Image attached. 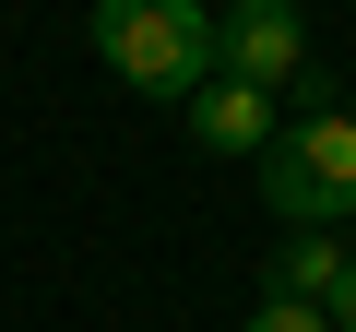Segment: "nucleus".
I'll use <instances>...</instances> for the list:
<instances>
[{
  "label": "nucleus",
  "mask_w": 356,
  "mask_h": 332,
  "mask_svg": "<svg viewBox=\"0 0 356 332\" xmlns=\"http://www.w3.org/2000/svg\"><path fill=\"white\" fill-rule=\"evenodd\" d=\"M261 202L285 226H356V119H285L261 142Z\"/></svg>",
  "instance_id": "nucleus-2"
},
{
  "label": "nucleus",
  "mask_w": 356,
  "mask_h": 332,
  "mask_svg": "<svg viewBox=\"0 0 356 332\" xmlns=\"http://www.w3.org/2000/svg\"><path fill=\"white\" fill-rule=\"evenodd\" d=\"M344 119H356V107H344Z\"/></svg>",
  "instance_id": "nucleus-8"
},
{
  "label": "nucleus",
  "mask_w": 356,
  "mask_h": 332,
  "mask_svg": "<svg viewBox=\"0 0 356 332\" xmlns=\"http://www.w3.org/2000/svg\"><path fill=\"white\" fill-rule=\"evenodd\" d=\"M238 332H332V308H297V297H261Z\"/></svg>",
  "instance_id": "nucleus-6"
},
{
  "label": "nucleus",
  "mask_w": 356,
  "mask_h": 332,
  "mask_svg": "<svg viewBox=\"0 0 356 332\" xmlns=\"http://www.w3.org/2000/svg\"><path fill=\"white\" fill-rule=\"evenodd\" d=\"M83 36H95V60H107L131 95H154V107H191V95L226 72V60H214V13H202V0H95Z\"/></svg>",
  "instance_id": "nucleus-1"
},
{
  "label": "nucleus",
  "mask_w": 356,
  "mask_h": 332,
  "mask_svg": "<svg viewBox=\"0 0 356 332\" xmlns=\"http://www.w3.org/2000/svg\"><path fill=\"white\" fill-rule=\"evenodd\" d=\"M178 119H191V142H202V154H261V142L285 131V119H273V95H261V83H226V72L178 107Z\"/></svg>",
  "instance_id": "nucleus-4"
},
{
  "label": "nucleus",
  "mask_w": 356,
  "mask_h": 332,
  "mask_svg": "<svg viewBox=\"0 0 356 332\" xmlns=\"http://www.w3.org/2000/svg\"><path fill=\"white\" fill-rule=\"evenodd\" d=\"M332 332H356V261H344V285H332Z\"/></svg>",
  "instance_id": "nucleus-7"
},
{
  "label": "nucleus",
  "mask_w": 356,
  "mask_h": 332,
  "mask_svg": "<svg viewBox=\"0 0 356 332\" xmlns=\"http://www.w3.org/2000/svg\"><path fill=\"white\" fill-rule=\"evenodd\" d=\"M214 60H226V83L285 95L309 72V13H297V0H226V13H214Z\"/></svg>",
  "instance_id": "nucleus-3"
},
{
  "label": "nucleus",
  "mask_w": 356,
  "mask_h": 332,
  "mask_svg": "<svg viewBox=\"0 0 356 332\" xmlns=\"http://www.w3.org/2000/svg\"><path fill=\"white\" fill-rule=\"evenodd\" d=\"M344 261H356V249H332L321 226H297V238L273 249V297H297V308H332V285H344Z\"/></svg>",
  "instance_id": "nucleus-5"
}]
</instances>
